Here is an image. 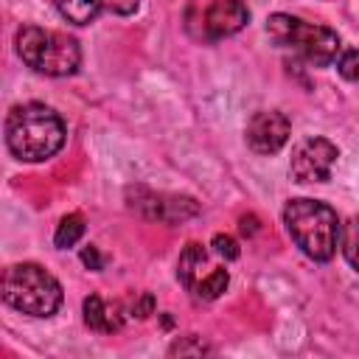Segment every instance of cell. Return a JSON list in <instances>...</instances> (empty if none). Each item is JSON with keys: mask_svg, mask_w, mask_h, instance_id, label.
Instances as JSON below:
<instances>
[{"mask_svg": "<svg viewBox=\"0 0 359 359\" xmlns=\"http://www.w3.org/2000/svg\"><path fill=\"white\" fill-rule=\"evenodd\" d=\"M67 129L56 109L28 101L6 115V146L22 163H42L65 146Z\"/></svg>", "mask_w": 359, "mask_h": 359, "instance_id": "6da1fadb", "label": "cell"}, {"mask_svg": "<svg viewBox=\"0 0 359 359\" xmlns=\"http://www.w3.org/2000/svg\"><path fill=\"white\" fill-rule=\"evenodd\" d=\"M283 224L303 255H309L311 261H320V264L334 258L342 224L331 205H325L320 199H309V196L289 199L283 205Z\"/></svg>", "mask_w": 359, "mask_h": 359, "instance_id": "7a4b0ae2", "label": "cell"}, {"mask_svg": "<svg viewBox=\"0 0 359 359\" xmlns=\"http://www.w3.org/2000/svg\"><path fill=\"white\" fill-rule=\"evenodd\" d=\"M0 294L6 306L28 317H50L62 306V283L39 264L22 261L3 269Z\"/></svg>", "mask_w": 359, "mask_h": 359, "instance_id": "3957f363", "label": "cell"}, {"mask_svg": "<svg viewBox=\"0 0 359 359\" xmlns=\"http://www.w3.org/2000/svg\"><path fill=\"white\" fill-rule=\"evenodd\" d=\"M14 45H17V56L22 59V65H28L34 73H42L50 79L73 76L81 65L79 42L62 31L22 25L14 36Z\"/></svg>", "mask_w": 359, "mask_h": 359, "instance_id": "277c9868", "label": "cell"}, {"mask_svg": "<svg viewBox=\"0 0 359 359\" xmlns=\"http://www.w3.org/2000/svg\"><path fill=\"white\" fill-rule=\"evenodd\" d=\"M266 34L275 45L294 50L311 67H328L331 62H337V56L342 50L339 34L334 28L320 25V22H306V20L283 14V11L266 17Z\"/></svg>", "mask_w": 359, "mask_h": 359, "instance_id": "5b68a950", "label": "cell"}, {"mask_svg": "<svg viewBox=\"0 0 359 359\" xmlns=\"http://www.w3.org/2000/svg\"><path fill=\"white\" fill-rule=\"evenodd\" d=\"M250 22V8L241 0H194L185 11V28L199 42H219L238 34Z\"/></svg>", "mask_w": 359, "mask_h": 359, "instance_id": "8992f818", "label": "cell"}, {"mask_svg": "<svg viewBox=\"0 0 359 359\" xmlns=\"http://www.w3.org/2000/svg\"><path fill=\"white\" fill-rule=\"evenodd\" d=\"M177 278H180V283L196 300H205V303L222 297V292L230 283L227 269L224 266H216L210 261V252L199 241H191V244L182 247L180 261H177Z\"/></svg>", "mask_w": 359, "mask_h": 359, "instance_id": "52a82bcc", "label": "cell"}, {"mask_svg": "<svg viewBox=\"0 0 359 359\" xmlns=\"http://www.w3.org/2000/svg\"><path fill=\"white\" fill-rule=\"evenodd\" d=\"M339 157V149L325 137H306L292 149L289 174L294 182H328L331 168Z\"/></svg>", "mask_w": 359, "mask_h": 359, "instance_id": "ba28073f", "label": "cell"}, {"mask_svg": "<svg viewBox=\"0 0 359 359\" xmlns=\"http://www.w3.org/2000/svg\"><path fill=\"white\" fill-rule=\"evenodd\" d=\"M289 132H292V123L283 112L261 109V112H252V118L247 121L244 140L255 154H275L286 146Z\"/></svg>", "mask_w": 359, "mask_h": 359, "instance_id": "9c48e42d", "label": "cell"}, {"mask_svg": "<svg viewBox=\"0 0 359 359\" xmlns=\"http://www.w3.org/2000/svg\"><path fill=\"white\" fill-rule=\"evenodd\" d=\"M59 14L73 25H90L98 14L129 17L137 11L140 0H53Z\"/></svg>", "mask_w": 359, "mask_h": 359, "instance_id": "30bf717a", "label": "cell"}, {"mask_svg": "<svg viewBox=\"0 0 359 359\" xmlns=\"http://www.w3.org/2000/svg\"><path fill=\"white\" fill-rule=\"evenodd\" d=\"M140 191H143L146 199H135L129 205L137 208L146 219H157V222H177L180 219L182 222V219L199 213L196 202L188 199V196H165V194H151L146 188H140Z\"/></svg>", "mask_w": 359, "mask_h": 359, "instance_id": "8fae6325", "label": "cell"}, {"mask_svg": "<svg viewBox=\"0 0 359 359\" xmlns=\"http://www.w3.org/2000/svg\"><path fill=\"white\" fill-rule=\"evenodd\" d=\"M84 323H87V328H93L98 334L121 331L123 309L118 303H107L101 294H90V297H84Z\"/></svg>", "mask_w": 359, "mask_h": 359, "instance_id": "7c38bea8", "label": "cell"}, {"mask_svg": "<svg viewBox=\"0 0 359 359\" xmlns=\"http://www.w3.org/2000/svg\"><path fill=\"white\" fill-rule=\"evenodd\" d=\"M84 230H87L84 216H81V213H67V216H62V222L56 224L53 244H56L59 250H67V247H73V244L84 236Z\"/></svg>", "mask_w": 359, "mask_h": 359, "instance_id": "4fadbf2b", "label": "cell"}, {"mask_svg": "<svg viewBox=\"0 0 359 359\" xmlns=\"http://www.w3.org/2000/svg\"><path fill=\"white\" fill-rule=\"evenodd\" d=\"M339 241H342V255H345V261L359 272V216H351V219L342 224Z\"/></svg>", "mask_w": 359, "mask_h": 359, "instance_id": "5bb4252c", "label": "cell"}, {"mask_svg": "<svg viewBox=\"0 0 359 359\" xmlns=\"http://www.w3.org/2000/svg\"><path fill=\"white\" fill-rule=\"evenodd\" d=\"M337 73L345 81H356L359 79V50L356 48H345L337 59Z\"/></svg>", "mask_w": 359, "mask_h": 359, "instance_id": "9a60e30c", "label": "cell"}, {"mask_svg": "<svg viewBox=\"0 0 359 359\" xmlns=\"http://www.w3.org/2000/svg\"><path fill=\"white\" fill-rule=\"evenodd\" d=\"M210 247H213V252H216L219 258H224V261H236V258L241 255V250H238L236 238H233V236H227V233H216V236H213V241H210Z\"/></svg>", "mask_w": 359, "mask_h": 359, "instance_id": "2e32d148", "label": "cell"}, {"mask_svg": "<svg viewBox=\"0 0 359 359\" xmlns=\"http://www.w3.org/2000/svg\"><path fill=\"white\" fill-rule=\"evenodd\" d=\"M194 337H185V339H177L171 348H168V353L171 356H182V353H210V345H205V342H191Z\"/></svg>", "mask_w": 359, "mask_h": 359, "instance_id": "e0dca14e", "label": "cell"}, {"mask_svg": "<svg viewBox=\"0 0 359 359\" xmlns=\"http://www.w3.org/2000/svg\"><path fill=\"white\" fill-rule=\"evenodd\" d=\"M154 311V297L149 294V292H143L132 306H129V314L132 317H137V320H143V317H149Z\"/></svg>", "mask_w": 359, "mask_h": 359, "instance_id": "ac0fdd59", "label": "cell"}, {"mask_svg": "<svg viewBox=\"0 0 359 359\" xmlns=\"http://www.w3.org/2000/svg\"><path fill=\"white\" fill-rule=\"evenodd\" d=\"M81 261H84L90 269H95V272L104 266V261H101V255H98V247H93V244H87V247L81 250Z\"/></svg>", "mask_w": 359, "mask_h": 359, "instance_id": "d6986e66", "label": "cell"}]
</instances>
